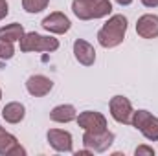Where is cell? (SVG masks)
I'll return each instance as SVG.
<instances>
[{"mask_svg":"<svg viewBox=\"0 0 158 156\" xmlns=\"http://www.w3.org/2000/svg\"><path fill=\"white\" fill-rule=\"evenodd\" d=\"M129 28V20L125 15H112L98 31V42L103 48H116L125 40V33Z\"/></svg>","mask_w":158,"mask_h":156,"instance_id":"obj_1","label":"cell"},{"mask_svg":"<svg viewBox=\"0 0 158 156\" xmlns=\"http://www.w3.org/2000/svg\"><path fill=\"white\" fill-rule=\"evenodd\" d=\"M72 11L79 20H94L110 15L112 2L110 0H74Z\"/></svg>","mask_w":158,"mask_h":156,"instance_id":"obj_2","label":"cell"},{"mask_svg":"<svg viewBox=\"0 0 158 156\" xmlns=\"http://www.w3.org/2000/svg\"><path fill=\"white\" fill-rule=\"evenodd\" d=\"M20 42V51L30 53V51H55L59 48V40L52 35H40L35 31L24 33V37L19 40Z\"/></svg>","mask_w":158,"mask_h":156,"instance_id":"obj_3","label":"cell"},{"mask_svg":"<svg viewBox=\"0 0 158 156\" xmlns=\"http://www.w3.org/2000/svg\"><path fill=\"white\" fill-rule=\"evenodd\" d=\"M131 125L140 130L149 142H158V117L153 116L149 110H134Z\"/></svg>","mask_w":158,"mask_h":156,"instance_id":"obj_4","label":"cell"},{"mask_svg":"<svg viewBox=\"0 0 158 156\" xmlns=\"http://www.w3.org/2000/svg\"><path fill=\"white\" fill-rule=\"evenodd\" d=\"M112 143H114V132H110L109 129L99 130V132L85 130V134H83V145L86 149H90L92 153H105V151H109V147Z\"/></svg>","mask_w":158,"mask_h":156,"instance_id":"obj_5","label":"cell"},{"mask_svg":"<svg viewBox=\"0 0 158 156\" xmlns=\"http://www.w3.org/2000/svg\"><path fill=\"white\" fill-rule=\"evenodd\" d=\"M109 110H110V116L114 121H118L121 125H129L131 123V117H132V103L129 97L125 96H114L109 103Z\"/></svg>","mask_w":158,"mask_h":156,"instance_id":"obj_6","label":"cell"},{"mask_svg":"<svg viewBox=\"0 0 158 156\" xmlns=\"http://www.w3.org/2000/svg\"><path fill=\"white\" fill-rule=\"evenodd\" d=\"M40 26H42L48 33H53V35H64V33L70 31L72 22H70V18H68L64 13H61V11H53V13H50L48 17L42 18Z\"/></svg>","mask_w":158,"mask_h":156,"instance_id":"obj_7","label":"cell"},{"mask_svg":"<svg viewBox=\"0 0 158 156\" xmlns=\"http://www.w3.org/2000/svg\"><path fill=\"white\" fill-rule=\"evenodd\" d=\"M46 138H48V143L53 151H57V153H74V140H72V134L68 130L50 129L46 132Z\"/></svg>","mask_w":158,"mask_h":156,"instance_id":"obj_8","label":"cell"},{"mask_svg":"<svg viewBox=\"0 0 158 156\" xmlns=\"http://www.w3.org/2000/svg\"><path fill=\"white\" fill-rule=\"evenodd\" d=\"M76 121H77V125L83 130L99 132V130H105L107 129V117L103 116L101 112H96V110L79 112V116L76 117Z\"/></svg>","mask_w":158,"mask_h":156,"instance_id":"obj_9","label":"cell"},{"mask_svg":"<svg viewBox=\"0 0 158 156\" xmlns=\"http://www.w3.org/2000/svg\"><path fill=\"white\" fill-rule=\"evenodd\" d=\"M53 88V81L42 74H35V76H30L26 81V90L30 96L33 97H44L52 92Z\"/></svg>","mask_w":158,"mask_h":156,"instance_id":"obj_10","label":"cell"},{"mask_svg":"<svg viewBox=\"0 0 158 156\" xmlns=\"http://www.w3.org/2000/svg\"><path fill=\"white\" fill-rule=\"evenodd\" d=\"M0 156H26V149L4 127H0Z\"/></svg>","mask_w":158,"mask_h":156,"instance_id":"obj_11","label":"cell"},{"mask_svg":"<svg viewBox=\"0 0 158 156\" xmlns=\"http://www.w3.org/2000/svg\"><path fill=\"white\" fill-rule=\"evenodd\" d=\"M136 33L142 39H156L158 37V15L145 13L136 22Z\"/></svg>","mask_w":158,"mask_h":156,"instance_id":"obj_12","label":"cell"},{"mask_svg":"<svg viewBox=\"0 0 158 156\" xmlns=\"http://www.w3.org/2000/svg\"><path fill=\"white\" fill-rule=\"evenodd\" d=\"M74 57L79 64L83 66H92L96 63V50L90 42L85 39H77L74 42Z\"/></svg>","mask_w":158,"mask_h":156,"instance_id":"obj_13","label":"cell"},{"mask_svg":"<svg viewBox=\"0 0 158 156\" xmlns=\"http://www.w3.org/2000/svg\"><path fill=\"white\" fill-rule=\"evenodd\" d=\"M2 117H4L7 123L17 125V123H20V121L26 117V107H24L22 103H19V101H11V103H7V105L2 109Z\"/></svg>","mask_w":158,"mask_h":156,"instance_id":"obj_14","label":"cell"},{"mask_svg":"<svg viewBox=\"0 0 158 156\" xmlns=\"http://www.w3.org/2000/svg\"><path fill=\"white\" fill-rule=\"evenodd\" d=\"M76 117H77V110L74 105H57L50 112V119L55 123H70Z\"/></svg>","mask_w":158,"mask_h":156,"instance_id":"obj_15","label":"cell"},{"mask_svg":"<svg viewBox=\"0 0 158 156\" xmlns=\"http://www.w3.org/2000/svg\"><path fill=\"white\" fill-rule=\"evenodd\" d=\"M24 28L22 24L19 22H13V24H7V26H2L0 28V39L4 40H9V42H17L24 37Z\"/></svg>","mask_w":158,"mask_h":156,"instance_id":"obj_16","label":"cell"},{"mask_svg":"<svg viewBox=\"0 0 158 156\" xmlns=\"http://www.w3.org/2000/svg\"><path fill=\"white\" fill-rule=\"evenodd\" d=\"M48 2L50 0H22V7L28 13H40L48 7Z\"/></svg>","mask_w":158,"mask_h":156,"instance_id":"obj_17","label":"cell"},{"mask_svg":"<svg viewBox=\"0 0 158 156\" xmlns=\"http://www.w3.org/2000/svg\"><path fill=\"white\" fill-rule=\"evenodd\" d=\"M13 55H15V46H13V42L0 39V59L9 61V59H13Z\"/></svg>","mask_w":158,"mask_h":156,"instance_id":"obj_18","label":"cell"},{"mask_svg":"<svg viewBox=\"0 0 158 156\" xmlns=\"http://www.w3.org/2000/svg\"><path fill=\"white\" fill-rule=\"evenodd\" d=\"M134 154L136 156H155V149L149 147V145H140V147H136Z\"/></svg>","mask_w":158,"mask_h":156,"instance_id":"obj_19","label":"cell"},{"mask_svg":"<svg viewBox=\"0 0 158 156\" xmlns=\"http://www.w3.org/2000/svg\"><path fill=\"white\" fill-rule=\"evenodd\" d=\"M7 13H9V4H7V0H0V20L6 18Z\"/></svg>","mask_w":158,"mask_h":156,"instance_id":"obj_20","label":"cell"},{"mask_svg":"<svg viewBox=\"0 0 158 156\" xmlns=\"http://www.w3.org/2000/svg\"><path fill=\"white\" fill-rule=\"evenodd\" d=\"M145 7H158V0H142Z\"/></svg>","mask_w":158,"mask_h":156,"instance_id":"obj_21","label":"cell"},{"mask_svg":"<svg viewBox=\"0 0 158 156\" xmlns=\"http://www.w3.org/2000/svg\"><path fill=\"white\" fill-rule=\"evenodd\" d=\"M119 6H129V4H132V0H116Z\"/></svg>","mask_w":158,"mask_h":156,"instance_id":"obj_22","label":"cell"},{"mask_svg":"<svg viewBox=\"0 0 158 156\" xmlns=\"http://www.w3.org/2000/svg\"><path fill=\"white\" fill-rule=\"evenodd\" d=\"M0 99H2V88H0Z\"/></svg>","mask_w":158,"mask_h":156,"instance_id":"obj_23","label":"cell"}]
</instances>
